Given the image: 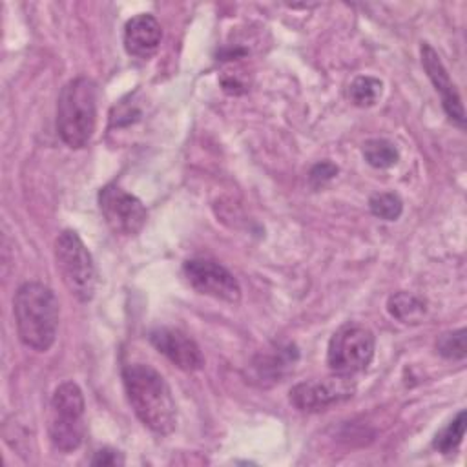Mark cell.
<instances>
[{
	"label": "cell",
	"mask_w": 467,
	"mask_h": 467,
	"mask_svg": "<svg viewBox=\"0 0 467 467\" xmlns=\"http://www.w3.org/2000/svg\"><path fill=\"white\" fill-rule=\"evenodd\" d=\"M122 381L140 423L155 434H170L177 423V407L162 374L151 365L130 363L122 368Z\"/></svg>",
	"instance_id": "obj_1"
},
{
	"label": "cell",
	"mask_w": 467,
	"mask_h": 467,
	"mask_svg": "<svg viewBox=\"0 0 467 467\" xmlns=\"http://www.w3.org/2000/svg\"><path fill=\"white\" fill-rule=\"evenodd\" d=\"M387 310L401 323H418L425 314V303L409 292H398L389 297Z\"/></svg>",
	"instance_id": "obj_13"
},
{
	"label": "cell",
	"mask_w": 467,
	"mask_h": 467,
	"mask_svg": "<svg viewBox=\"0 0 467 467\" xmlns=\"http://www.w3.org/2000/svg\"><path fill=\"white\" fill-rule=\"evenodd\" d=\"M436 350L447 359H463L467 354L465 347V328L445 332L436 341Z\"/></svg>",
	"instance_id": "obj_19"
},
{
	"label": "cell",
	"mask_w": 467,
	"mask_h": 467,
	"mask_svg": "<svg viewBox=\"0 0 467 467\" xmlns=\"http://www.w3.org/2000/svg\"><path fill=\"white\" fill-rule=\"evenodd\" d=\"M161 38L162 29L153 15H135L124 26V47L131 57L150 58L159 49Z\"/></svg>",
	"instance_id": "obj_12"
},
{
	"label": "cell",
	"mask_w": 467,
	"mask_h": 467,
	"mask_svg": "<svg viewBox=\"0 0 467 467\" xmlns=\"http://www.w3.org/2000/svg\"><path fill=\"white\" fill-rule=\"evenodd\" d=\"M421 53V64L423 69L427 71V77L431 78L434 89L440 93L441 97V106L445 109V113L451 117V120H454L458 126L465 124V111H463V104L460 99V93L454 86V82L451 80L440 55L434 51V47L427 42L421 44L420 47Z\"/></svg>",
	"instance_id": "obj_11"
},
{
	"label": "cell",
	"mask_w": 467,
	"mask_h": 467,
	"mask_svg": "<svg viewBox=\"0 0 467 467\" xmlns=\"http://www.w3.org/2000/svg\"><path fill=\"white\" fill-rule=\"evenodd\" d=\"M356 392L352 376L336 374L323 379L301 381L290 389V403L301 412H319L350 400Z\"/></svg>",
	"instance_id": "obj_7"
},
{
	"label": "cell",
	"mask_w": 467,
	"mask_h": 467,
	"mask_svg": "<svg viewBox=\"0 0 467 467\" xmlns=\"http://www.w3.org/2000/svg\"><path fill=\"white\" fill-rule=\"evenodd\" d=\"M150 343L181 370L195 372L204 365V358L197 343L177 328L161 327L151 330Z\"/></svg>",
	"instance_id": "obj_10"
},
{
	"label": "cell",
	"mask_w": 467,
	"mask_h": 467,
	"mask_svg": "<svg viewBox=\"0 0 467 467\" xmlns=\"http://www.w3.org/2000/svg\"><path fill=\"white\" fill-rule=\"evenodd\" d=\"M182 274L190 283V286L199 294H204L226 303H239L241 299L239 281L228 268H224L217 261L204 259V257L188 259L182 265Z\"/></svg>",
	"instance_id": "obj_9"
},
{
	"label": "cell",
	"mask_w": 467,
	"mask_h": 467,
	"mask_svg": "<svg viewBox=\"0 0 467 467\" xmlns=\"http://www.w3.org/2000/svg\"><path fill=\"white\" fill-rule=\"evenodd\" d=\"M465 421H467V414L465 410H460L456 414V418H452L436 436H434V449H438L443 454H451L458 449V445L463 440V432H465Z\"/></svg>",
	"instance_id": "obj_16"
},
{
	"label": "cell",
	"mask_w": 467,
	"mask_h": 467,
	"mask_svg": "<svg viewBox=\"0 0 467 467\" xmlns=\"http://www.w3.org/2000/svg\"><path fill=\"white\" fill-rule=\"evenodd\" d=\"M297 358V352L296 348L292 347H286V348H279L275 354L272 356H261V361L255 363V368L259 370L261 376H272V378H279L283 368L290 367Z\"/></svg>",
	"instance_id": "obj_18"
},
{
	"label": "cell",
	"mask_w": 467,
	"mask_h": 467,
	"mask_svg": "<svg viewBox=\"0 0 467 467\" xmlns=\"http://www.w3.org/2000/svg\"><path fill=\"white\" fill-rule=\"evenodd\" d=\"M84 396L75 381H64L55 389L49 405L47 432L57 451L71 452L84 441Z\"/></svg>",
	"instance_id": "obj_4"
},
{
	"label": "cell",
	"mask_w": 467,
	"mask_h": 467,
	"mask_svg": "<svg viewBox=\"0 0 467 467\" xmlns=\"http://www.w3.org/2000/svg\"><path fill=\"white\" fill-rule=\"evenodd\" d=\"M13 314L26 347L36 352L51 348L58 328V299L49 286L38 281L20 285L13 299Z\"/></svg>",
	"instance_id": "obj_2"
},
{
	"label": "cell",
	"mask_w": 467,
	"mask_h": 467,
	"mask_svg": "<svg viewBox=\"0 0 467 467\" xmlns=\"http://www.w3.org/2000/svg\"><path fill=\"white\" fill-rule=\"evenodd\" d=\"M122 463H124L122 456L119 454V451H113V449H100L95 452L91 460V465H122Z\"/></svg>",
	"instance_id": "obj_21"
},
{
	"label": "cell",
	"mask_w": 467,
	"mask_h": 467,
	"mask_svg": "<svg viewBox=\"0 0 467 467\" xmlns=\"http://www.w3.org/2000/svg\"><path fill=\"white\" fill-rule=\"evenodd\" d=\"M368 208L376 217L383 221H396L403 212V202L394 192H379L370 197Z\"/></svg>",
	"instance_id": "obj_17"
},
{
	"label": "cell",
	"mask_w": 467,
	"mask_h": 467,
	"mask_svg": "<svg viewBox=\"0 0 467 467\" xmlns=\"http://www.w3.org/2000/svg\"><path fill=\"white\" fill-rule=\"evenodd\" d=\"M381 91H383V84L379 78L370 75H361L350 82L348 99L354 106L370 108L379 100Z\"/></svg>",
	"instance_id": "obj_14"
},
{
	"label": "cell",
	"mask_w": 467,
	"mask_h": 467,
	"mask_svg": "<svg viewBox=\"0 0 467 467\" xmlns=\"http://www.w3.org/2000/svg\"><path fill=\"white\" fill-rule=\"evenodd\" d=\"M99 208L106 224L120 235L139 234L148 217L144 204L117 184H106L100 188Z\"/></svg>",
	"instance_id": "obj_8"
},
{
	"label": "cell",
	"mask_w": 467,
	"mask_h": 467,
	"mask_svg": "<svg viewBox=\"0 0 467 467\" xmlns=\"http://www.w3.org/2000/svg\"><path fill=\"white\" fill-rule=\"evenodd\" d=\"M97 84L88 77L71 78L57 100V131L69 148H84L97 126Z\"/></svg>",
	"instance_id": "obj_3"
},
{
	"label": "cell",
	"mask_w": 467,
	"mask_h": 467,
	"mask_svg": "<svg viewBox=\"0 0 467 467\" xmlns=\"http://www.w3.org/2000/svg\"><path fill=\"white\" fill-rule=\"evenodd\" d=\"M374 347L376 339L372 330L359 323H345L328 341L327 363L336 374L354 376L370 365Z\"/></svg>",
	"instance_id": "obj_6"
},
{
	"label": "cell",
	"mask_w": 467,
	"mask_h": 467,
	"mask_svg": "<svg viewBox=\"0 0 467 467\" xmlns=\"http://www.w3.org/2000/svg\"><path fill=\"white\" fill-rule=\"evenodd\" d=\"M336 173H337V166H334L332 162H328V161L317 162V164L310 170V182H312L316 188H319V186H323L327 181H330Z\"/></svg>",
	"instance_id": "obj_20"
},
{
	"label": "cell",
	"mask_w": 467,
	"mask_h": 467,
	"mask_svg": "<svg viewBox=\"0 0 467 467\" xmlns=\"http://www.w3.org/2000/svg\"><path fill=\"white\" fill-rule=\"evenodd\" d=\"M55 261L60 277L73 297L86 303L97 288L93 257L75 230H64L55 239Z\"/></svg>",
	"instance_id": "obj_5"
},
{
	"label": "cell",
	"mask_w": 467,
	"mask_h": 467,
	"mask_svg": "<svg viewBox=\"0 0 467 467\" xmlns=\"http://www.w3.org/2000/svg\"><path fill=\"white\" fill-rule=\"evenodd\" d=\"M363 157L365 161L378 170L390 168L398 162L400 153L398 148L387 139H370L363 144Z\"/></svg>",
	"instance_id": "obj_15"
}]
</instances>
